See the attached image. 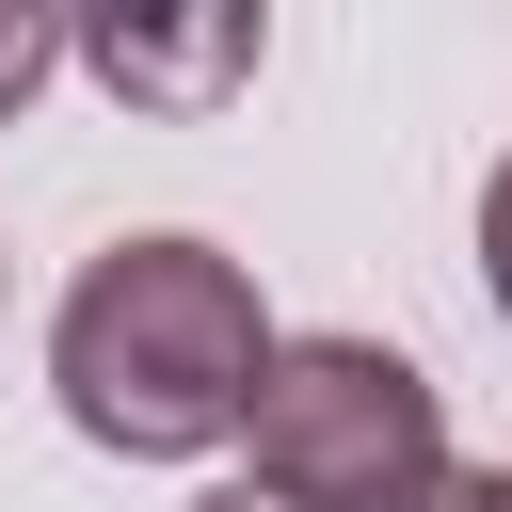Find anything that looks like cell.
Segmentation results:
<instances>
[{"instance_id": "cell-1", "label": "cell", "mask_w": 512, "mask_h": 512, "mask_svg": "<svg viewBox=\"0 0 512 512\" xmlns=\"http://www.w3.org/2000/svg\"><path fill=\"white\" fill-rule=\"evenodd\" d=\"M256 368H272V304H256V272H240L224 240H176V224L80 256V288H64V320H48V384H64V416H80L96 448H128V464H192V448H224L240 400H256Z\"/></svg>"}, {"instance_id": "cell-2", "label": "cell", "mask_w": 512, "mask_h": 512, "mask_svg": "<svg viewBox=\"0 0 512 512\" xmlns=\"http://www.w3.org/2000/svg\"><path fill=\"white\" fill-rule=\"evenodd\" d=\"M240 448H256V496L288 512H368L400 496L416 464H448V400L416 352L384 336H272L256 400H240Z\"/></svg>"}, {"instance_id": "cell-3", "label": "cell", "mask_w": 512, "mask_h": 512, "mask_svg": "<svg viewBox=\"0 0 512 512\" xmlns=\"http://www.w3.org/2000/svg\"><path fill=\"white\" fill-rule=\"evenodd\" d=\"M80 64L112 80V96H224V80H256V16H192V32H144V16H112V32H80Z\"/></svg>"}, {"instance_id": "cell-4", "label": "cell", "mask_w": 512, "mask_h": 512, "mask_svg": "<svg viewBox=\"0 0 512 512\" xmlns=\"http://www.w3.org/2000/svg\"><path fill=\"white\" fill-rule=\"evenodd\" d=\"M48 64H64V16H48V0H0V128L48 96Z\"/></svg>"}, {"instance_id": "cell-5", "label": "cell", "mask_w": 512, "mask_h": 512, "mask_svg": "<svg viewBox=\"0 0 512 512\" xmlns=\"http://www.w3.org/2000/svg\"><path fill=\"white\" fill-rule=\"evenodd\" d=\"M368 512H496V480H480V464H416V480L368 496Z\"/></svg>"}, {"instance_id": "cell-6", "label": "cell", "mask_w": 512, "mask_h": 512, "mask_svg": "<svg viewBox=\"0 0 512 512\" xmlns=\"http://www.w3.org/2000/svg\"><path fill=\"white\" fill-rule=\"evenodd\" d=\"M480 288H496V320H512V160L480 176Z\"/></svg>"}, {"instance_id": "cell-7", "label": "cell", "mask_w": 512, "mask_h": 512, "mask_svg": "<svg viewBox=\"0 0 512 512\" xmlns=\"http://www.w3.org/2000/svg\"><path fill=\"white\" fill-rule=\"evenodd\" d=\"M192 512H288V496H256V480H224V496H192Z\"/></svg>"}, {"instance_id": "cell-8", "label": "cell", "mask_w": 512, "mask_h": 512, "mask_svg": "<svg viewBox=\"0 0 512 512\" xmlns=\"http://www.w3.org/2000/svg\"><path fill=\"white\" fill-rule=\"evenodd\" d=\"M480 480H496V512H512V464H480Z\"/></svg>"}]
</instances>
